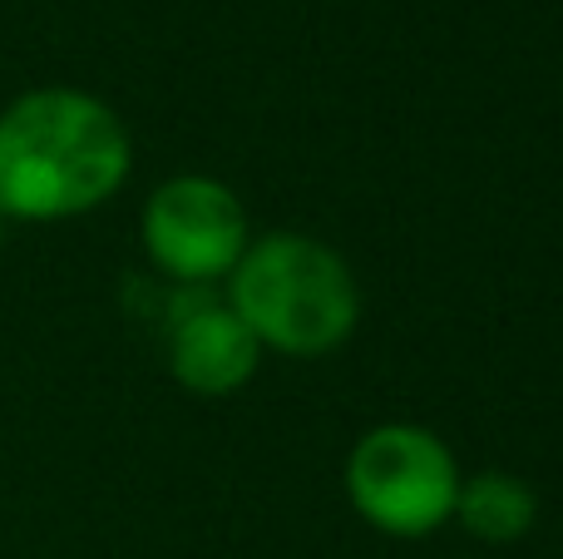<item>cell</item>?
Listing matches in <instances>:
<instances>
[{
    "label": "cell",
    "instance_id": "1",
    "mask_svg": "<svg viewBox=\"0 0 563 559\" xmlns=\"http://www.w3.org/2000/svg\"><path fill=\"white\" fill-rule=\"evenodd\" d=\"M129 168L134 139L89 89L40 85L0 109V218H85L124 188Z\"/></svg>",
    "mask_w": 563,
    "mask_h": 559
},
{
    "label": "cell",
    "instance_id": "2",
    "mask_svg": "<svg viewBox=\"0 0 563 559\" xmlns=\"http://www.w3.org/2000/svg\"><path fill=\"white\" fill-rule=\"evenodd\" d=\"M228 307L263 352L327 357L356 332L361 293L346 257L307 233H263L228 273Z\"/></svg>",
    "mask_w": 563,
    "mask_h": 559
},
{
    "label": "cell",
    "instance_id": "3",
    "mask_svg": "<svg viewBox=\"0 0 563 559\" xmlns=\"http://www.w3.org/2000/svg\"><path fill=\"white\" fill-rule=\"evenodd\" d=\"M455 451L416 421L371 426L346 461V495L371 530L390 540H426L455 520Z\"/></svg>",
    "mask_w": 563,
    "mask_h": 559
},
{
    "label": "cell",
    "instance_id": "4",
    "mask_svg": "<svg viewBox=\"0 0 563 559\" xmlns=\"http://www.w3.org/2000/svg\"><path fill=\"white\" fill-rule=\"evenodd\" d=\"M148 263L178 287H208L238 267L253 243L243 198L208 174H178L148 194L139 218Z\"/></svg>",
    "mask_w": 563,
    "mask_h": 559
},
{
    "label": "cell",
    "instance_id": "5",
    "mask_svg": "<svg viewBox=\"0 0 563 559\" xmlns=\"http://www.w3.org/2000/svg\"><path fill=\"white\" fill-rule=\"evenodd\" d=\"M263 347L228 303L194 287L168 313V372L194 396H233L257 376Z\"/></svg>",
    "mask_w": 563,
    "mask_h": 559
},
{
    "label": "cell",
    "instance_id": "6",
    "mask_svg": "<svg viewBox=\"0 0 563 559\" xmlns=\"http://www.w3.org/2000/svg\"><path fill=\"white\" fill-rule=\"evenodd\" d=\"M455 520L485 545H515L534 530L539 501L519 475L479 471V475H465V481H460Z\"/></svg>",
    "mask_w": 563,
    "mask_h": 559
},
{
    "label": "cell",
    "instance_id": "7",
    "mask_svg": "<svg viewBox=\"0 0 563 559\" xmlns=\"http://www.w3.org/2000/svg\"><path fill=\"white\" fill-rule=\"evenodd\" d=\"M0 243H5V218H0Z\"/></svg>",
    "mask_w": 563,
    "mask_h": 559
}]
</instances>
